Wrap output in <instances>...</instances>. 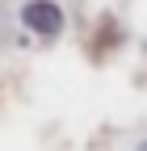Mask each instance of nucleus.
Returning <instances> with one entry per match:
<instances>
[{
  "mask_svg": "<svg viewBox=\"0 0 147 151\" xmlns=\"http://www.w3.org/2000/svg\"><path fill=\"white\" fill-rule=\"evenodd\" d=\"M21 21H25V29L50 38V34L63 29V9L55 4V0H30V4L21 9Z\"/></svg>",
  "mask_w": 147,
  "mask_h": 151,
  "instance_id": "nucleus-1",
  "label": "nucleus"
}]
</instances>
